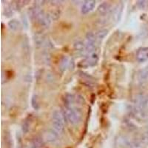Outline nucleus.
Wrapping results in <instances>:
<instances>
[{"label":"nucleus","instance_id":"obj_1","mask_svg":"<svg viewBox=\"0 0 148 148\" xmlns=\"http://www.w3.org/2000/svg\"><path fill=\"white\" fill-rule=\"evenodd\" d=\"M133 116L135 119L142 121L148 118V94H138L133 101Z\"/></svg>","mask_w":148,"mask_h":148},{"label":"nucleus","instance_id":"obj_2","mask_svg":"<svg viewBox=\"0 0 148 148\" xmlns=\"http://www.w3.org/2000/svg\"><path fill=\"white\" fill-rule=\"evenodd\" d=\"M63 113L66 120L72 125H78L82 120L83 112L78 105H64Z\"/></svg>","mask_w":148,"mask_h":148},{"label":"nucleus","instance_id":"obj_3","mask_svg":"<svg viewBox=\"0 0 148 148\" xmlns=\"http://www.w3.org/2000/svg\"><path fill=\"white\" fill-rule=\"evenodd\" d=\"M65 120L66 118L63 112L59 110L54 111L52 115V125L56 131L59 133L64 132L65 127Z\"/></svg>","mask_w":148,"mask_h":148},{"label":"nucleus","instance_id":"obj_4","mask_svg":"<svg viewBox=\"0 0 148 148\" xmlns=\"http://www.w3.org/2000/svg\"><path fill=\"white\" fill-rule=\"evenodd\" d=\"M114 144L116 148H133V138L123 134L118 135L116 137Z\"/></svg>","mask_w":148,"mask_h":148},{"label":"nucleus","instance_id":"obj_5","mask_svg":"<svg viewBox=\"0 0 148 148\" xmlns=\"http://www.w3.org/2000/svg\"><path fill=\"white\" fill-rule=\"evenodd\" d=\"M98 61H99V53L96 51L92 53L85 56V58L79 63V66L80 67H84V68L93 67L97 64Z\"/></svg>","mask_w":148,"mask_h":148},{"label":"nucleus","instance_id":"obj_6","mask_svg":"<svg viewBox=\"0 0 148 148\" xmlns=\"http://www.w3.org/2000/svg\"><path fill=\"white\" fill-rule=\"evenodd\" d=\"M42 140L44 142H47L52 145H56L58 143L60 140L59 138V135L58 132H56L55 130H46L43 133L42 136Z\"/></svg>","mask_w":148,"mask_h":148},{"label":"nucleus","instance_id":"obj_7","mask_svg":"<svg viewBox=\"0 0 148 148\" xmlns=\"http://www.w3.org/2000/svg\"><path fill=\"white\" fill-rule=\"evenodd\" d=\"M133 148H148V133H142L133 138Z\"/></svg>","mask_w":148,"mask_h":148},{"label":"nucleus","instance_id":"obj_8","mask_svg":"<svg viewBox=\"0 0 148 148\" xmlns=\"http://www.w3.org/2000/svg\"><path fill=\"white\" fill-rule=\"evenodd\" d=\"M136 60L140 63L145 62L147 60H148V47H144L138 49L136 52Z\"/></svg>","mask_w":148,"mask_h":148},{"label":"nucleus","instance_id":"obj_9","mask_svg":"<svg viewBox=\"0 0 148 148\" xmlns=\"http://www.w3.org/2000/svg\"><path fill=\"white\" fill-rule=\"evenodd\" d=\"M34 41L37 47H41L45 45L46 38L42 32H35L34 34Z\"/></svg>","mask_w":148,"mask_h":148},{"label":"nucleus","instance_id":"obj_10","mask_svg":"<svg viewBox=\"0 0 148 148\" xmlns=\"http://www.w3.org/2000/svg\"><path fill=\"white\" fill-rule=\"evenodd\" d=\"M111 11H113L112 5L109 2H103L98 7L97 13L101 16H105L109 14Z\"/></svg>","mask_w":148,"mask_h":148},{"label":"nucleus","instance_id":"obj_11","mask_svg":"<svg viewBox=\"0 0 148 148\" xmlns=\"http://www.w3.org/2000/svg\"><path fill=\"white\" fill-rule=\"evenodd\" d=\"M96 5V1L94 0H88L84 1L81 8V12L83 14H87L92 11Z\"/></svg>","mask_w":148,"mask_h":148},{"label":"nucleus","instance_id":"obj_12","mask_svg":"<svg viewBox=\"0 0 148 148\" xmlns=\"http://www.w3.org/2000/svg\"><path fill=\"white\" fill-rule=\"evenodd\" d=\"M137 79L141 84H145V83L148 82V66L138 72Z\"/></svg>","mask_w":148,"mask_h":148},{"label":"nucleus","instance_id":"obj_13","mask_svg":"<svg viewBox=\"0 0 148 148\" xmlns=\"http://www.w3.org/2000/svg\"><path fill=\"white\" fill-rule=\"evenodd\" d=\"M95 34V39H96V42L98 44L101 42V41L104 39V38L108 35V30L107 29H101L99 30H97L96 32H94Z\"/></svg>","mask_w":148,"mask_h":148},{"label":"nucleus","instance_id":"obj_14","mask_svg":"<svg viewBox=\"0 0 148 148\" xmlns=\"http://www.w3.org/2000/svg\"><path fill=\"white\" fill-rule=\"evenodd\" d=\"M74 49L75 51H77L79 53H85V50H86V43L85 42H82L81 40L76 41L74 43Z\"/></svg>","mask_w":148,"mask_h":148},{"label":"nucleus","instance_id":"obj_15","mask_svg":"<svg viewBox=\"0 0 148 148\" xmlns=\"http://www.w3.org/2000/svg\"><path fill=\"white\" fill-rule=\"evenodd\" d=\"M70 62H69V59L66 56H64L62 59H61L60 63H59V69L62 71H64L67 67H69Z\"/></svg>","mask_w":148,"mask_h":148},{"label":"nucleus","instance_id":"obj_16","mask_svg":"<svg viewBox=\"0 0 148 148\" xmlns=\"http://www.w3.org/2000/svg\"><path fill=\"white\" fill-rule=\"evenodd\" d=\"M20 26V24L16 19H12L8 22V27L12 30H17Z\"/></svg>","mask_w":148,"mask_h":148},{"label":"nucleus","instance_id":"obj_17","mask_svg":"<svg viewBox=\"0 0 148 148\" xmlns=\"http://www.w3.org/2000/svg\"><path fill=\"white\" fill-rule=\"evenodd\" d=\"M44 141L42 138H35L34 141V148H42L43 147Z\"/></svg>","mask_w":148,"mask_h":148},{"label":"nucleus","instance_id":"obj_18","mask_svg":"<svg viewBox=\"0 0 148 148\" xmlns=\"http://www.w3.org/2000/svg\"><path fill=\"white\" fill-rule=\"evenodd\" d=\"M50 16H51V19H57L59 17V12L58 10H53L50 13Z\"/></svg>","mask_w":148,"mask_h":148},{"label":"nucleus","instance_id":"obj_19","mask_svg":"<svg viewBox=\"0 0 148 148\" xmlns=\"http://www.w3.org/2000/svg\"><path fill=\"white\" fill-rule=\"evenodd\" d=\"M31 102H32V106L34 109L37 110L38 108H39V104H38V101H37L36 96H33L32 101H31Z\"/></svg>","mask_w":148,"mask_h":148},{"label":"nucleus","instance_id":"obj_20","mask_svg":"<svg viewBox=\"0 0 148 148\" xmlns=\"http://www.w3.org/2000/svg\"><path fill=\"white\" fill-rule=\"evenodd\" d=\"M137 5L140 8H145L148 5V1H138Z\"/></svg>","mask_w":148,"mask_h":148}]
</instances>
